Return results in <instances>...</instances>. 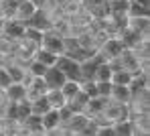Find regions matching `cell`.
<instances>
[{
    "instance_id": "cell-12",
    "label": "cell",
    "mask_w": 150,
    "mask_h": 136,
    "mask_svg": "<svg viewBox=\"0 0 150 136\" xmlns=\"http://www.w3.org/2000/svg\"><path fill=\"white\" fill-rule=\"evenodd\" d=\"M4 35L10 37V39H23V33H25V23L18 21V18H10L4 23Z\"/></svg>"
},
{
    "instance_id": "cell-7",
    "label": "cell",
    "mask_w": 150,
    "mask_h": 136,
    "mask_svg": "<svg viewBox=\"0 0 150 136\" xmlns=\"http://www.w3.org/2000/svg\"><path fill=\"white\" fill-rule=\"evenodd\" d=\"M122 49H124V45H122L120 39H108V41L103 43V47H101V57H103V61L116 59L118 55L122 53Z\"/></svg>"
},
{
    "instance_id": "cell-18",
    "label": "cell",
    "mask_w": 150,
    "mask_h": 136,
    "mask_svg": "<svg viewBox=\"0 0 150 136\" xmlns=\"http://www.w3.org/2000/svg\"><path fill=\"white\" fill-rule=\"evenodd\" d=\"M132 71H128L124 67H116L114 71H112V77H110V81L114 83V85H128L130 79H132Z\"/></svg>"
},
{
    "instance_id": "cell-2",
    "label": "cell",
    "mask_w": 150,
    "mask_h": 136,
    "mask_svg": "<svg viewBox=\"0 0 150 136\" xmlns=\"http://www.w3.org/2000/svg\"><path fill=\"white\" fill-rule=\"evenodd\" d=\"M39 47H43V49H47V51H51V53H55V55L65 53V41H63V37H61L59 33H55L53 28L43 30V39H41Z\"/></svg>"
},
{
    "instance_id": "cell-27",
    "label": "cell",
    "mask_w": 150,
    "mask_h": 136,
    "mask_svg": "<svg viewBox=\"0 0 150 136\" xmlns=\"http://www.w3.org/2000/svg\"><path fill=\"white\" fill-rule=\"evenodd\" d=\"M8 83H10L8 71H6V69H0V89H4V87H6Z\"/></svg>"
},
{
    "instance_id": "cell-10",
    "label": "cell",
    "mask_w": 150,
    "mask_h": 136,
    "mask_svg": "<svg viewBox=\"0 0 150 136\" xmlns=\"http://www.w3.org/2000/svg\"><path fill=\"white\" fill-rule=\"evenodd\" d=\"M41 122H43L45 132H55V130L61 126V120H59V110H57V108L47 110V112L41 116Z\"/></svg>"
},
{
    "instance_id": "cell-17",
    "label": "cell",
    "mask_w": 150,
    "mask_h": 136,
    "mask_svg": "<svg viewBox=\"0 0 150 136\" xmlns=\"http://www.w3.org/2000/svg\"><path fill=\"white\" fill-rule=\"evenodd\" d=\"M28 102H30V114L43 116L47 110H51V104H49V100H47V96H45V93H43V96L33 98V100H28Z\"/></svg>"
},
{
    "instance_id": "cell-3",
    "label": "cell",
    "mask_w": 150,
    "mask_h": 136,
    "mask_svg": "<svg viewBox=\"0 0 150 136\" xmlns=\"http://www.w3.org/2000/svg\"><path fill=\"white\" fill-rule=\"evenodd\" d=\"M37 4L33 2V0H18L16 2V8H14V18H18V21H23V23H26L35 12H37Z\"/></svg>"
},
{
    "instance_id": "cell-25",
    "label": "cell",
    "mask_w": 150,
    "mask_h": 136,
    "mask_svg": "<svg viewBox=\"0 0 150 136\" xmlns=\"http://www.w3.org/2000/svg\"><path fill=\"white\" fill-rule=\"evenodd\" d=\"M81 89L87 93V98H96V96H98L96 79H81Z\"/></svg>"
},
{
    "instance_id": "cell-29",
    "label": "cell",
    "mask_w": 150,
    "mask_h": 136,
    "mask_svg": "<svg viewBox=\"0 0 150 136\" xmlns=\"http://www.w3.org/2000/svg\"><path fill=\"white\" fill-rule=\"evenodd\" d=\"M77 2H79V0H77Z\"/></svg>"
},
{
    "instance_id": "cell-14",
    "label": "cell",
    "mask_w": 150,
    "mask_h": 136,
    "mask_svg": "<svg viewBox=\"0 0 150 136\" xmlns=\"http://www.w3.org/2000/svg\"><path fill=\"white\" fill-rule=\"evenodd\" d=\"M112 126H114V132L116 136H130V134H136V128H134V122L130 120V118H122V120H116V122H112Z\"/></svg>"
},
{
    "instance_id": "cell-13",
    "label": "cell",
    "mask_w": 150,
    "mask_h": 136,
    "mask_svg": "<svg viewBox=\"0 0 150 136\" xmlns=\"http://www.w3.org/2000/svg\"><path fill=\"white\" fill-rule=\"evenodd\" d=\"M18 124H25V130L30 134H45V128H43V122H41V116L37 114H28L23 122Z\"/></svg>"
},
{
    "instance_id": "cell-15",
    "label": "cell",
    "mask_w": 150,
    "mask_h": 136,
    "mask_svg": "<svg viewBox=\"0 0 150 136\" xmlns=\"http://www.w3.org/2000/svg\"><path fill=\"white\" fill-rule=\"evenodd\" d=\"M87 100H89V98H87V93H85L83 89H79L73 98H69V100H67V106H69L71 112H85Z\"/></svg>"
},
{
    "instance_id": "cell-6",
    "label": "cell",
    "mask_w": 150,
    "mask_h": 136,
    "mask_svg": "<svg viewBox=\"0 0 150 136\" xmlns=\"http://www.w3.org/2000/svg\"><path fill=\"white\" fill-rule=\"evenodd\" d=\"M43 79H45V83H47V87L49 89H61V85L65 83V75L53 65V67H47L45 69V73H43Z\"/></svg>"
},
{
    "instance_id": "cell-9",
    "label": "cell",
    "mask_w": 150,
    "mask_h": 136,
    "mask_svg": "<svg viewBox=\"0 0 150 136\" xmlns=\"http://www.w3.org/2000/svg\"><path fill=\"white\" fill-rule=\"evenodd\" d=\"M108 102H110V100H108V98H101V96L89 98V100H87V106H85V114H87L89 118H100Z\"/></svg>"
},
{
    "instance_id": "cell-21",
    "label": "cell",
    "mask_w": 150,
    "mask_h": 136,
    "mask_svg": "<svg viewBox=\"0 0 150 136\" xmlns=\"http://www.w3.org/2000/svg\"><path fill=\"white\" fill-rule=\"evenodd\" d=\"M23 39H26L28 43L39 45V43H41V39H43V30H41V28H37V27H30V25H25Z\"/></svg>"
},
{
    "instance_id": "cell-24",
    "label": "cell",
    "mask_w": 150,
    "mask_h": 136,
    "mask_svg": "<svg viewBox=\"0 0 150 136\" xmlns=\"http://www.w3.org/2000/svg\"><path fill=\"white\" fill-rule=\"evenodd\" d=\"M45 69H47V67H45L41 61H37V59H33V61L28 63V73H30V75H35V77H43Z\"/></svg>"
},
{
    "instance_id": "cell-5",
    "label": "cell",
    "mask_w": 150,
    "mask_h": 136,
    "mask_svg": "<svg viewBox=\"0 0 150 136\" xmlns=\"http://www.w3.org/2000/svg\"><path fill=\"white\" fill-rule=\"evenodd\" d=\"M148 25H150L148 14H142V16H128V25L126 27L132 28L134 33H138L146 41V37H148Z\"/></svg>"
},
{
    "instance_id": "cell-4",
    "label": "cell",
    "mask_w": 150,
    "mask_h": 136,
    "mask_svg": "<svg viewBox=\"0 0 150 136\" xmlns=\"http://www.w3.org/2000/svg\"><path fill=\"white\" fill-rule=\"evenodd\" d=\"M6 102H21L26 98V85L23 81H10L4 87Z\"/></svg>"
},
{
    "instance_id": "cell-20",
    "label": "cell",
    "mask_w": 150,
    "mask_h": 136,
    "mask_svg": "<svg viewBox=\"0 0 150 136\" xmlns=\"http://www.w3.org/2000/svg\"><path fill=\"white\" fill-rule=\"evenodd\" d=\"M47 100H49V104H51V108H63L65 104H67V98L63 96V91L61 89H47Z\"/></svg>"
},
{
    "instance_id": "cell-22",
    "label": "cell",
    "mask_w": 150,
    "mask_h": 136,
    "mask_svg": "<svg viewBox=\"0 0 150 136\" xmlns=\"http://www.w3.org/2000/svg\"><path fill=\"white\" fill-rule=\"evenodd\" d=\"M79 89H81V81H79V79H65V83L61 85V91H63V96H65L67 100L73 98Z\"/></svg>"
},
{
    "instance_id": "cell-8",
    "label": "cell",
    "mask_w": 150,
    "mask_h": 136,
    "mask_svg": "<svg viewBox=\"0 0 150 136\" xmlns=\"http://www.w3.org/2000/svg\"><path fill=\"white\" fill-rule=\"evenodd\" d=\"M85 4V8L91 12V16H100L105 18L110 14V8H108V0H79Z\"/></svg>"
},
{
    "instance_id": "cell-11",
    "label": "cell",
    "mask_w": 150,
    "mask_h": 136,
    "mask_svg": "<svg viewBox=\"0 0 150 136\" xmlns=\"http://www.w3.org/2000/svg\"><path fill=\"white\" fill-rule=\"evenodd\" d=\"M110 100H112V102H120V104H130V102H132V91H130L128 85H114V83H112Z\"/></svg>"
},
{
    "instance_id": "cell-26",
    "label": "cell",
    "mask_w": 150,
    "mask_h": 136,
    "mask_svg": "<svg viewBox=\"0 0 150 136\" xmlns=\"http://www.w3.org/2000/svg\"><path fill=\"white\" fill-rule=\"evenodd\" d=\"M96 87H98V96H101V98H108V100H110L112 81H96Z\"/></svg>"
},
{
    "instance_id": "cell-23",
    "label": "cell",
    "mask_w": 150,
    "mask_h": 136,
    "mask_svg": "<svg viewBox=\"0 0 150 136\" xmlns=\"http://www.w3.org/2000/svg\"><path fill=\"white\" fill-rule=\"evenodd\" d=\"M6 71H8L10 81H25V77H26V69L18 67V65H8Z\"/></svg>"
},
{
    "instance_id": "cell-19",
    "label": "cell",
    "mask_w": 150,
    "mask_h": 136,
    "mask_svg": "<svg viewBox=\"0 0 150 136\" xmlns=\"http://www.w3.org/2000/svg\"><path fill=\"white\" fill-rule=\"evenodd\" d=\"M57 57H59V55L51 53V51L43 49V47H39V49L35 51V55H33V59L41 61V63H43L45 67H53V65H55V61H57Z\"/></svg>"
},
{
    "instance_id": "cell-1",
    "label": "cell",
    "mask_w": 150,
    "mask_h": 136,
    "mask_svg": "<svg viewBox=\"0 0 150 136\" xmlns=\"http://www.w3.org/2000/svg\"><path fill=\"white\" fill-rule=\"evenodd\" d=\"M55 67L67 77V79H79L81 81V63L71 57L69 53H63L57 57V61H55Z\"/></svg>"
},
{
    "instance_id": "cell-28",
    "label": "cell",
    "mask_w": 150,
    "mask_h": 136,
    "mask_svg": "<svg viewBox=\"0 0 150 136\" xmlns=\"http://www.w3.org/2000/svg\"><path fill=\"white\" fill-rule=\"evenodd\" d=\"M0 132H2V128H0Z\"/></svg>"
},
{
    "instance_id": "cell-16",
    "label": "cell",
    "mask_w": 150,
    "mask_h": 136,
    "mask_svg": "<svg viewBox=\"0 0 150 136\" xmlns=\"http://www.w3.org/2000/svg\"><path fill=\"white\" fill-rule=\"evenodd\" d=\"M112 71H114L112 63L101 59V61H98V67H96L93 79H96V81H110V77H112Z\"/></svg>"
}]
</instances>
